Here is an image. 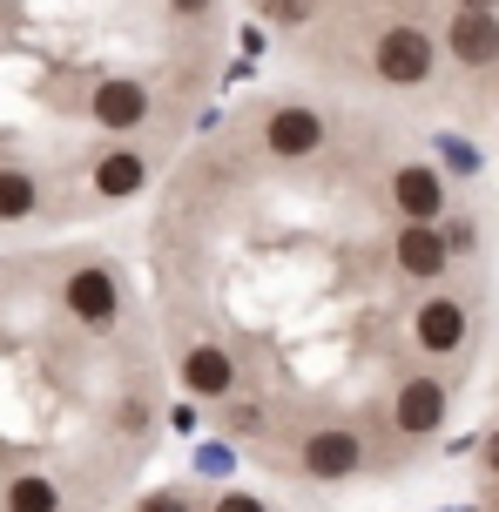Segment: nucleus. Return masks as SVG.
Listing matches in <instances>:
<instances>
[{
	"mask_svg": "<svg viewBox=\"0 0 499 512\" xmlns=\"http://www.w3.org/2000/svg\"><path fill=\"white\" fill-rule=\"evenodd\" d=\"M257 149L277 169H304V162H317V155L331 149V122L311 102H270L257 115Z\"/></svg>",
	"mask_w": 499,
	"mask_h": 512,
	"instance_id": "f257e3e1",
	"label": "nucleus"
},
{
	"mask_svg": "<svg viewBox=\"0 0 499 512\" xmlns=\"http://www.w3.org/2000/svg\"><path fill=\"white\" fill-rule=\"evenodd\" d=\"M371 75L385 81V88H425V81L439 75V34L419 21H385L371 34Z\"/></svg>",
	"mask_w": 499,
	"mask_h": 512,
	"instance_id": "f03ea898",
	"label": "nucleus"
},
{
	"mask_svg": "<svg viewBox=\"0 0 499 512\" xmlns=\"http://www.w3.org/2000/svg\"><path fill=\"white\" fill-rule=\"evenodd\" d=\"M297 472L311 486H344V479H365L371 472V438L344 418H324L297 438Z\"/></svg>",
	"mask_w": 499,
	"mask_h": 512,
	"instance_id": "7ed1b4c3",
	"label": "nucleus"
},
{
	"mask_svg": "<svg viewBox=\"0 0 499 512\" xmlns=\"http://www.w3.org/2000/svg\"><path fill=\"white\" fill-rule=\"evenodd\" d=\"M452 418V384L439 371H405L392 384V411H385V425H392L398 445H432V438L446 432Z\"/></svg>",
	"mask_w": 499,
	"mask_h": 512,
	"instance_id": "20e7f679",
	"label": "nucleus"
},
{
	"mask_svg": "<svg viewBox=\"0 0 499 512\" xmlns=\"http://www.w3.org/2000/svg\"><path fill=\"white\" fill-rule=\"evenodd\" d=\"M473 344V304L459 297V290H446V283H432L419 304H412V351L432 364L459 358Z\"/></svg>",
	"mask_w": 499,
	"mask_h": 512,
	"instance_id": "39448f33",
	"label": "nucleus"
},
{
	"mask_svg": "<svg viewBox=\"0 0 499 512\" xmlns=\"http://www.w3.org/2000/svg\"><path fill=\"white\" fill-rule=\"evenodd\" d=\"M61 310H68V324L88 337H108L115 324H122V277L108 270V263H75L68 270V283H61Z\"/></svg>",
	"mask_w": 499,
	"mask_h": 512,
	"instance_id": "423d86ee",
	"label": "nucleus"
},
{
	"mask_svg": "<svg viewBox=\"0 0 499 512\" xmlns=\"http://www.w3.org/2000/svg\"><path fill=\"white\" fill-rule=\"evenodd\" d=\"M385 209H392L398 223H439L452 216V182L439 162H398L392 176H385Z\"/></svg>",
	"mask_w": 499,
	"mask_h": 512,
	"instance_id": "0eeeda50",
	"label": "nucleus"
},
{
	"mask_svg": "<svg viewBox=\"0 0 499 512\" xmlns=\"http://www.w3.org/2000/svg\"><path fill=\"white\" fill-rule=\"evenodd\" d=\"M385 256H392V270L412 283V290H432V283H446V270H452V250H446V230H439V223H398Z\"/></svg>",
	"mask_w": 499,
	"mask_h": 512,
	"instance_id": "6e6552de",
	"label": "nucleus"
},
{
	"mask_svg": "<svg viewBox=\"0 0 499 512\" xmlns=\"http://www.w3.org/2000/svg\"><path fill=\"white\" fill-rule=\"evenodd\" d=\"M439 54L466 75H486L499 68V14H479V7H452L446 34H439Z\"/></svg>",
	"mask_w": 499,
	"mask_h": 512,
	"instance_id": "1a4fd4ad",
	"label": "nucleus"
},
{
	"mask_svg": "<svg viewBox=\"0 0 499 512\" xmlns=\"http://www.w3.org/2000/svg\"><path fill=\"white\" fill-rule=\"evenodd\" d=\"M176 378H183L189 398H203V405H223V398H237L243 371H237V351H230V344H189L183 364H176Z\"/></svg>",
	"mask_w": 499,
	"mask_h": 512,
	"instance_id": "9d476101",
	"label": "nucleus"
},
{
	"mask_svg": "<svg viewBox=\"0 0 499 512\" xmlns=\"http://www.w3.org/2000/svg\"><path fill=\"white\" fill-rule=\"evenodd\" d=\"M149 88L135 75H108V81H95V95H88V122L102 128V135H135V128L149 122Z\"/></svg>",
	"mask_w": 499,
	"mask_h": 512,
	"instance_id": "9b49d317",
	"label": "nucleus"
},
{
	"mask_svg": "<svg viewBox=\"0 0 499 512\" xmlns=\"http://www.w3.org/2000/svg\"><path fill=\"white\" fill-rule=\"evenodd\" d=\"M88 189H95V203H135V196L149 189V155L135 149V142L102 149L95 169H88Z\"/></svg>",
	"mask_w": 499,
	"mask_h": 512,
	"instance_id": "f8f14e48",
	"label": "nucleus"
},
{
	"mask_svg": "<svg viewBox=\"0 0 499 512\" xmlns=\"http://www.w3.org/2000/svg\"><path fill=\"white\" fill-rule=\"evenodd\" d=\"M41 203H48L41 176H34V169H21V162H0V223H7V230H14V223H34V216H41Z\"/></svg>",
	"mask_w": 499,
	"mask_h": 512,
	"instance_id": "ddd939ff",
	"label": "nucleus"
},
{
	"mask_svg": "<svg viewBox=\"0 0 499 512\" xmlns=\"http://www.w3.org/2000/svg\"><path fill=\"white\" fill-rule=\"evenodd\" d=\"M61 479L54 472H14L7 486H0V512H61Z\"/></svg>",
	"mask_w": 499,
	"mask_h": 512,
	"instance_id": "4468645a",
	"label": "nucleus"
},
{
	"mask_svg": "<svg viewBox=\"0 0 499 512\" xmlns=\"http://www.w3.org/2000/svg\"><path fill=\"white\" fill-rule=\"evenodd\" d=\"M149 425H156V398H149V391H122V398L108 405V432L115 438H142Z\"/></svg>",
	"mask_w": 499,
	"mask_h": 512,
	"instance_id": "2eb2a0df",
	"label": "nucleus"
},
{
	"mask_svg": "<svg viewBox=\"0 0 499 512\" xmlns=\"http://www.w3.org/2000/svg\"><path fill=\"white\" fill-rule=\"evenodd\" d=\"M223 432L257 438L263 432V405H257V398H223Z\"/></svg>",
	"mask_w": 499,
	"mask_h": 512,
	"instance_id": "dca6fc26",
	"label": "nucleus"
},
{
	"mask_svg": "<svg viewBox=\"0 0 499 512\" xmlns=\"http://www.w3.org/2000/svg\"><path fill=\"white\" fill-rule=\"evenodd\" d=\"M257 14H263V21H277V27H311L317 21V0H257Z\"/></svg>",
	"mask_w": 499,
	"mask_h": 512,
	"instance_id": "f3484780",
	"label": "nucleus"
},
{
	"mask_svg": "<svg viewBox=\"0 0 499 512\" xmlns=\"http://www.w3.org/2000/svg\"><path fill=\"white\" fill-rule=\"evenodd\" d=\"M135 512H196V492H189V486H156Z\"/></svg>",
	"mask_w": 499,
	"mask_h": 512,
	"instance_id": "a211bd4d",
	"label": "nucleus"
},
{
	"mask_svg": "<svg viewBox=\"0 0 499 512\" xmlns=\"http://www.w3.org/2000/svg\"><path fill=\"white\" fill-rule=\"evenodd\" d=\"M210 512H270V506H263L257 492H216V499H210Z\"/></svg>",
	"mask_w": 499,
	"mask_h": 512,
	"instance_id": "6ab92c4d",
	"label": "nucleus"
},
{
	"mask_svg": "<svg viewBox=\"0 0 499 512\" xmlns=\"http://www.w3.org/2000/svg\"><path fill=\"white\" fill-rule=\"evenodd\" d=\"M479 472L499 486V425H486V438H479Z\"/></svg>",
	"mask_w": 499,
	"mask_h": 512,
	"instance_id": "aec40b11",
	"label": "nucleus"
},
{
	"mask_svg": "<svg viewBox=\"0 0 499 512\" xmlns=\"http://www.w3.org/2000/svg\"><path fill=\"white\" fill-rule=\"evenodd\" d=\"M162 7H169V21H203L216 0H162Z\"/></svg>",
	"mask_w": 499,
	"mask_h": 512,
	"instance_id": "412c9836",
	"label": "nucleus"
},
{
	"mask_svg": "<svg viewBox=\"0 0 499 512\" xmlns=\"http://www.w3.org/2000/svg\"><path fill=\"white\" fill-rule=\"evenodd\" d=\"M452 7H479V14H499V0H452Z\"/></svg>",
	"mask_w": 499,
	"mask_h": 512,
	"instance_id": "4be33fe9",
	"label": "nucleus"
},
{
	"mask_svg": "<svg viewBox=\"0 0 499 512\" xmlns=\"http://www.w3.org/2000/svg\"><path fill=\"white\" fill-rule=\"evenodd\" d=\"M493 512H499V492H493Z\"/></svg>",
	"mask_w": 499,
	"mask_h": 512,
	"instance_id": "5701e85b",
	"label": "nucleus"
}]
</instances>
